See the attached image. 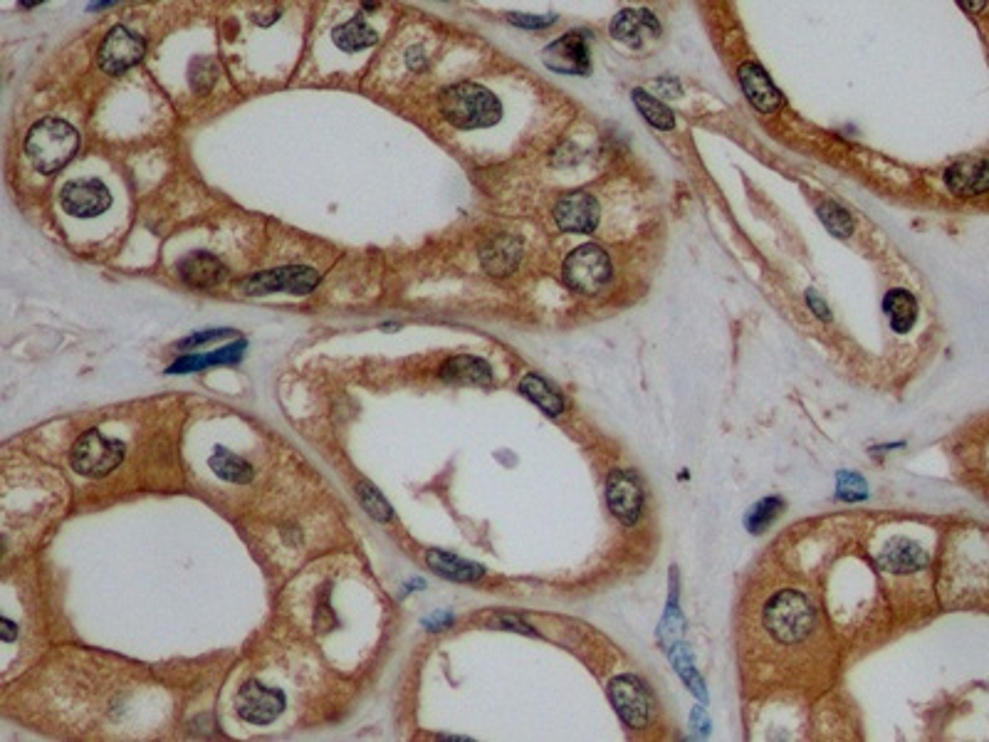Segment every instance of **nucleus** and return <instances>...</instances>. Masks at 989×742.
I'll return each instance as SVG.
<instances>
[{
  "label": "nucleus",
  "instance_id": "17",
  "mask_svg": "<svg viewBox=\"0 0 989 742\" xmlns=\"http://www.w3.org/2000/svg\"><path fill=\"white\" fill-rule=\"evenodd\" d=\"M643 33H651V35L661 33V25H658L656 15H653L651 10L626 8L621 10V13L614 18V23H611V35H614L616 40H621V43H629L633 47L641 45Z\"/></svg>",
  "mask_w": 989,
  "mask_h": 742
},
{
  "label": "nucleus",
  "instance_id": "37",
  "mask_svg": "<svg viewBox=\"0 0 989 742\" xmlns=\"http://www.w3.org/2000/svg\"><path fill=\"white\" fill-rule=\"evenodd\" d=\"M690 720H693V725H698L700 735L708 733V715H705L703 708H695L693 715H690Z\"/></svg>",
  "mask_w": 989,
  "mask_h": 742
},
{
  "label": "nucleus",
  "instance_id": "34",
  "mask_svg": "<svg viewBox=\"0 0 989 742\" xmlns=\"http://www.w3.org/2000/svg\"><path fill=\"white\" fill-rule=\"evenodd\" d=\"M228 334H230V329H208V332H203V334H191L188 339H183L181 349L196 347V344H206L216 337H228Z\"/></svg>",
  "mask_w": 989,
  "mask_h": 742
},
{
  "label": "nucleus",
  "instance_id": "29",
  "mask_svg": "<svg viewBox=\"0 0 989 742\" xmlns=\"http://www.w3.org/2000/svg\"><path fill=\"white\" fill-rule=\"evenodd\" d=\"M816 213H819V218H821V223L826 226V231L834 233L836 238H849V235L854 233V221H851L849 211H846V208H841L839 203H834V201L819 203Z\"/></svg>",
  "mask_w": 989,
  "mask_h": 742
},
{
  "label": "nucleus",
  "instance_id": "5",
  "mask_svg": "<svg viewBox=\"0 0 989 742\" xmlns=\"http://www.w3.org/2000/svg\"><path fill=\"white\" fill-rule=\"evenodd\" d=\"M124 461V443L104 436L97 428L87 431L72 448V468L87 478H102Z\"/></svg>",
  "mask_w": 989,
  "mask_h": 742
},
{
  "label": "nucleus",
  "instance_id": "28",
  "mask_svg": "<svg viewBox=\"0 0 989 742\" xmlns=\"http://www.w3.org/2000/svg\"><path fill=\"white\" fill-rule=\"evenodd\" d=\"M784 510V500L782 498H765L757 505H752L750 512L745 515V525L747 530L755 532V535H762Z\"/></svg>",
  "mask_w": 989,
  "mask_h": 742
},
{
  "label": "nucleus",
  "instance_id": "19",
  "mask_svg": "<svg viewBox=\"0 0 989 742\" xmlns=\"http://www.w3.org/2000/svg\"><path fill=\"white\" fill-rule=\"evenodd\" d=\"M520 263V240L512 235H495L483 248V268L490 275L505 278Z\"/></svg>",
  "mask_w": 989,
  "mask_h": 742
},
{
  "label": "nucleus",
  "instance_id": "11",
  "mask_svg": "<svg viewBox=\"0 0 989 742\" xmlns=\"http://www.w3.org/2000/svg\"><path fill=\"white\" fill-rule=\"evenodd\" d=\"M62 208L75 218H94L112 206V193L99 179L70 181L60 193Z\"/></svg>",
  "mask_w": 989,
  "mask_h": 742
},
{
  "label": "nucleus",
  "instance_id": "8",
  "mask_svg": "<svg viewBox=\"0 0 989 742\" xmlns=\"http://www.w3.org/2000/svg\"><path fill=\"white\" fill-rule=\"evenodd\" d=\"M606 503L621 525H636L643 510L641 480L629 470H611L606 478Z\"/></svg>",
  "mask_w": 989,
  "mask_h": 742
},
{
  "label": "nucleus",
  "instance_id": "10",
  "mask_svg": "<svg viewBox=\"0 0 989 742\" xmlns=\"http://www.w3.org/2000/svg\"><path fill=\"white\" fill-rule=\"evenodd\" d=\"M144 52V40L132 33V30L119 25V28L109 30L102 47H99V67L107 75H122V72H127L129 67H134L144 57Z\"/></svg>",
  "mask_w": 989,
  "mask_h": 742
},
{
  "label": "nucleus",
  "instance_id": "27",
  "mask_svg": "<svg viewBox=\"0 0 989 742\" xmlns=\"http://www.w3.org/2000/svg\"><path fill=\"white\" fill-rule=\"evenodd\" d=\"M211 468L230 483H250L253 480V465L235 456V453L225 451V448H216V453L211 456Z\"/></svg>",
  "mask_w": 989,
  "mask_h": 742
},
{
  "label": "nucleus",
  "instance_id": "15",
  "mask_svg": "<svg viewBox=\"0 0 989 742\" xmlns=\"http://www.w3.org/2000/svg\"><path fill=\"white\" fill-rule=\"evenodd\" d=\"M930 562L928 552L918 545V542L908 540V537H893L886 545V550L878 555V564H881L886 572H896V574H910L923 569L925 564Z\"/></svg>",
  "mask_w": 989,
  "mask_h": 742
},
{
  "label": "nucleus",
  "instance_id": "2",
  "mask_svg": "<svg viewBox=\"0 0 989 742\" xmlns=\"http://www.w3.org/2000/svg\"><path fill=\"white\" fill-rule=\"evenodd\" d=\"M80 149V134L62 119H43L30 129L25 151L40 174H55Z\"/></svg>",
  "mask_w": 989,
  "mask_h": 742
},
{
  "label": "nucleus",
  "instance_id": "1",
  "mask_svg": "<svg viewBox=\"0 0 989 742\" xmlns=\"http://www.w3.org/2000/svg\"><path fill=\"white\" fill-rule=\"evenodd\" d=\"M441 114L455 129H485L493 127L502 117V104L493 92L473 82L446 87L441 92Z\"/></svg>",
  "mask_w": 989,
  "mask_h": 742
},
{
  "label": "nucleus",
  "instance_id": "35",
  "mask_svg": "<svg viewBox=\"0 0 989 742\" xmlns=\"http://www.w3.org/2000/svg\"><path fill=\"white\" fill-rule=\"evenodd\" d=\"M807 305L811 307V310L816 312V317H819V320H824V322H829V320H831V312H829V307H826V302H824V300H819V295H816L814 290H809V292H807Z\"/></svg>",
  "mask_w": 989,
  "mask_h": 742
},
{
  "label": "nucleus",
  "instance_id": "6",
  "mask_svg": "<svg viewBox=\"0 0 989 742\" xmlns=\"http://www.w3.org/2000/svg\"><path fill=\"white\" fill-rule=\"evenodd\" d=\"M319 273L312 268H302V265H292V268H277L265 270V273L250 275L248 280L240 282V290L245 295H270V292H292V295H307L317 287Z\"/></svg>",
  "mask_w": 989,
  "mask_h": 742
},
{
  "label": "nucleus",
  "instance_id": "38",
  "mask_svg": "<svg viewBox=\"0 0 989 742\" xmlns=\"http://www.w3.org/2000/svg\"><path fill=\"white\" fill-rule=\"evenodd\" d=\"M15 639V624L10 619H3V641Z\"/></svg>",
  "mask_w": 989,
  "mask_h": 742
},
{
  "label": "nucleus",
  "instance_id": "31",
  "mask_svg": "<svg viewBox=\"0 0 989 742\" xmlns=\"http://www.w3.org/2000/svg\"><path fill=\"white\" fill-rule=\"evenodd\" d=\"M836 498L846 500V503H856V500H866L868 498V485L861 475L849 473V470H841L836 475Z\"/></svg>",
  "mask_w": 989,
  "mask_h": 742
},
{
  "label": "nucleus",
  "instance_id": "32",
  "mask_svg": "<svg viewBox=\"0 0 989 742\" xmlns=\"http://www.w3.org/2000/svg\"><path fill=\"white\" fill-rule=\"evenodd\" d=\"M671 661H673L675 671H678V676L690 686V691H695L700 698H705L703 681H700L698 673H695V666H693V658H690V653L685 651L683 646H675V649L671 651Z\"/></svg>",
  "mask_w": 989,
  "mask_h": 742
},
{
  "label": "nucleus",
  "instance_id": "20",
  "mask_svg": "<svg viewBox=\"0 0 989 742\" xmlns=\"http://www.w3.org/2000/svg\"><path fill=\"white\" fill-rule=\"evenodd\" d=\"M441 376L446 381H458V384H475V386H490L493 384V369L488 362L478 357H453L441 367Z\"/></svg>",
  "mask_w": 989,
  "mask_h": 742
},
{
  "label": "nucleus",
  "instance_id": "16",
  "mask_svg": "<svg viewBox=\"0 0 989 742\" xmlns=\"http://www.w3.org/2000/svg\"><path fill=\"white\" fill-rule=\"evenodd\" d=\"M945 184L955 196H980L987 191V159L957 161L947 169Z\"/></svg>",
  "mask_w": 989,
  "mask_h": 742
},
{
  "label": "nucleus",
  "instance_id": "14",
  "mask_svg": "<svg viewBox=\"0 0 989 742\" xmlns=\"http://www.w3.org/2000/svg\"><path fill=\"white\" fill-rule=\"evenodd\" d=\"M737 77H740V87L742 92H745V97L750 99L752 107L760 109L762 114L777 112V109L784 104L782 92L774 87L772 77H769L757 62H742L740 70H737Z\"/></svg>",
  "mask_w": 989,
  "mask_h": 742
},
{
  "label": "nucleus",
  "instance_id": "12",
  "mask_svg": "<svg viewBox=\"0 0 989 742\" xmlns=\"http://www.w3.org/2000/svg\"><path fill=\"white\" fill-rule=\"evenodd\" d=\"M554 221L564 233H591L599 226V203L591 193H567L554 206Z\"/></svg>",
  "mask_w": 989,
  "mask_h": 742
},
{
  "label": "nucleus",
  "instance_id": "25",
  "mask_svg": "<svg viewBox=\"0 0 989 742\" xmlns=\"http://www.w3.org/2000/svg\"><path fill=\"white\" fill-rule=\"evenodd\" d=\"M332 38H334V43H337L339 50L357 52V50H364V47L376 45L379 35H376L374 28H369V25H366L364 18H352L349 23L334 28Z\"/></svg>",
  "mask_w": 989,
  "mask_h": 742
},
{
  "label": "nucleus",
  "instance_id": "24",
  "mask_svg": "<svg viewBox=\"0 0 989 742\" xmlns=\"http://www.w3.org/2000/svg\"><path fill=\"white\" fill-rule=\"evenodd\" d=\"M520 391L522 396L532 401L535 406H540L547 416H559L564 411V399L537 374H527L525 379L520 381Z\"/></svg>",
  "mask_w": 989,
  "mask_h": 742
},
{
  "label": "nucleus",
  "instance_id": "7",
  "mask_svg": "<svg viewBox=\"0 0 989 742\" xmlns=\"http://www.w3.org/2000/svg\"><path fill=\"white\" fill-rule=\"evenodd\" d=\"M609 698L614 703L619 718L629 728H643V725H648L653 713V700L648 696L646 686L636 676H616L609 683Z\"/></svg>",
  "mask_w": 989,
  "mask_h": 742
},
{
  "label": "nucleus",
  "instance_id": "26",
  "mask_svg": "<svg viewBox=\"0 0 989 742\" xmlns=\"http://www.w3.org/2000/svg\"><path fill=\"white\" fill-rule=\"evenodd\" d=\"M631 99H633V104H636L638 112L643 114V119H646L651 127L661 129V132H671V129L675 127L673 112L661 102V99H656L653 94H648L646 90H633Z\"/></svg>",
  "mask_w": 989,
  "mask_h": 742
},
{
  "label": "nucleus",
  "instance_id": "30",
  "mask_svg": "<svg viewBox=\"0 0 989 742\" xmlns=\"http://www.w3.org/2000/svg\"><path fill=\"white\" fill-rule=\"evenodd\" d=\"M357 495H359L361 508L369 512V515L374 517V520H379V522L391 520V505L386 503L384 495H381L379 490L371 488L369 483H359L357 485Z\"/></svg>",
  "mask_w": 989,
  "mask_h": 742
},
{
  "label": "nucleus",
  "instance_id": "18",
  "mask_svg": "<svg viewBox=\"0 0 989 742\" xmlns=\"http://www.w3.org/2000/svg\"><path fill=\"white\" fill-rule=\"evenodd\" d=\"M179 275L191 287H213L225 278V265L211 253H191L179 263Z\"/></svg>",
  "mask_w": 989,
  "mask_h": 742
},
{
  "label": "nucleus",
  "instance_id": "4",
  "mask_svg": "<svg viewBox=\"0 0 989 742\" xmlns=\"http://www.w3.org/2000/svg\"><path fill=\"white\" fill-rule=\"evenodd\" d=\"M564 280L582 295H596L611 280V260L599 245L589 243L569 253L564 260Z\"/></svg>",
  "mask_w": 989,
  "mask_h": 742
},
{
  "label": "nucleus",
  "instance_id": "21",
  "mask_svg": "<svg viewBox=\"0 0 989 742\" xmlns=\"http://www.w3.org/2000/svg\"><path fill=\"white\" fill-rule=\"evenodd\" d=\"M426 562L428 567L436 569V574L450 579V582H475V579H480L485 574L480 564H473L468 559H460L443 550L428 552Z\"/></svg>",
  "mask_w": 989,
  "mask_h": 742
},
{
  "label": "nucleus",
  "instance_id": "22",
  "mask_svg": "<svg viewBox=\"0 0 989 742\" xmlns=\"http://www.w3.org/2000/svg\"><path fill=\"white\" fill-rule=\"evenodd\" d=\"M883 310H886L891 327L896 332H910V327L918 320V302L908 290H891L883 300Z\"/></svg>",
  "mask_w": 989,
  "mask_h": 742
},
{
  "label": "nucleus",
  "instance_id": "3",
  "mask_svg": "<svg viewBox=\"0 0 989 742\" xmlns=\"http://www.w3.org/2000/svg\"><path fill=\"white\" fill-rule=\"evenodd\" d=\"M762 621L779 644H799L814 629V604L797 589H784L769 599Z\"/></svg>",
  "mask_w": 989,
  "mask_h": 742
},
{
  "label": "nucleus",
  "instance_id": "36",
  "mask_svg": "<svg viewBox=\"0 0 989 742\" xmlns=\"http://www.w3.org/2000/svg\"><path fill=\"white\" fill-rule=\"evenodd\" d=\"M450 621H453V614H438L433 616V619H426L423 624H426L431 631H441L443 626L450 624Z\"/></svg>",
  "mask_w": 989,
  "mask_h": 742
},
{
  "label": "nucleus",
  "instance_id": "23",
  "mask_svg": "<svg viewBox=\"0 0 989 742\" xmlns=\"http://www.w3.org/2000/svg\"><path fill=\"white\" fill-rule=\"evenodd\" d=\"M245 342L230 344V347L218 349V352L206 354V357H198V354H188V357H181L174 367H169V374H191V371H201L208 367H216V364H235L243 357Z\"/></svg>",
  "mask_w": 989,
  "mask_h": 742
},
{
  "label": "nucleus",
  "instance_id": "9",
  "mask_svg": "<svg viewBox=\"0 0 989 742\" xmlns=\"http://www.w3.org/2000/svg\"><path fill=\"white\" fill-rule=\"evenodd\" d=\"M235 710L245 723L270 725L285 710V696H282V691L250 681L240 688L238 698H235Z\"/></svg>",
  "mask_w": 989,
  "mask_h": 742
},
{
  "label": "nucleus",
  "instance_id": "33",
  "mask_svg": "<svg viewBox=\"0 0 989 742\" xmlns=\"http://www.w3.org/2000/svg\"><path fill=\"white\" fill-rule=\"evenodd\" d=\"M510 20L515 25H520V28H549V25H552L557 18H554V15H544V18H540V15L512 13Z\"/></svg>",
  "mask_w": 989,
  "mask_h": 742
},
{
  "label": "nucleus",
  "instance_id": "13",
  "mask_svg": "<svg viewBox=\"0 0 989 742\" xmlns=\"http://www.w3.org/2000/svg\"><path fill=\"white\" fill-rule=\"evenodd\" d=\"M544 62L549 70L562 72V75H586L591 67L586 38L582 33H567L564 38L554 40L544 50Z\"/></svg>",
  "mask_w": 989,
  "mask_h": 742
}]
</instances>
